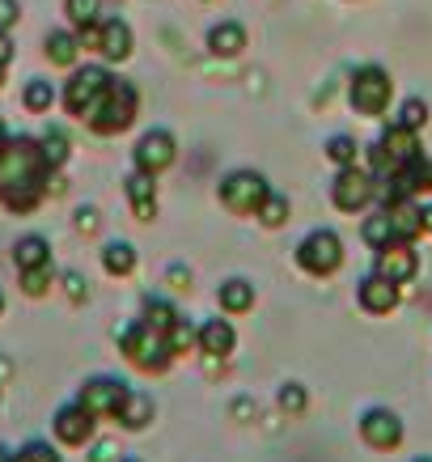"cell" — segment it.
<instances>
[{
    "label": "cell",
    "instance_id": "cell-20",
    "mask_svg": "<svg viewBox=\"0 0 432 462\" xmlns=\"http://www.w3.org/2000/svg\"><path fill=\"white\" fill-rule=\"evenodd\" d=\"M14 263L26 272V267H39V263H51V246L42 234H26V238L14 242Z\"/></svg>",
    "mask_w": 432,
    "mask_h": 462
},
{
    "label": "cell",
    "instance_id": "cell-7",
    "mask_svg": "<svg viewBox=\"0 0 432 462\" xmlns=\"http://www.w3.org/2000/svg\"><path fill=\"white\" fill-rule=\"evenodd\" d=\"M377 196V179L356 166H339V179L331 187V204L339 212H361L369 208V199Z\"/></svg>",
    "mask_w": 432,
    "mask_h": 462
},
{
    "label": "cell",
    "instance_id": "cell-21",
    "mask_svg": "<svg viewBox=\"0 0 432 462\" xmlns=\"http://www.w3.org/2000/svg\"><path fill=\"white\" fill-rule=\"evenodd\" d=\"M149 416H153V399H149V394L127 391V399H124V407H119V416H115V420L124 424V429H144Z\"/></svg>",
    "mask_w": 432,
    "mask_h": 462
},
{
    "label": "cell",
    "instance_id": "cell-8",
    "mask_svg": "<svg viewBox=\"0 0 432 462\" xmlns=\"http://www.w3.org/2000/svg\"><path fill=\"white\" fill-rule=\"evenodd\" d=\"M369 157H373V170H399V166H407L411 157H419L416 132H411V127L391 124L386 132H381V141L369 149Z\"/></svg>",
    "mask_w": 432,
    "mask_h": 462
},
{
    "label": "cell",
    "instance_id": "cell-22",
    "mask_svg": "<svg viewBox=\"0 0 432 462\" xmlns=\"http://www.w3.org/2000/svg\"><path fill=\"white\" fill-rule=\"evenodd\" d=\"M216 297H221V310H225V314H246V310L254 306L251 281H225Z\"/></svg>",
    "mask_w": 432,
    "mask_h": 462
},
{
    "label": "cell",
    "instance_id": "cell-3",
    "mask_svg": "<svg viewBox=\"0 0 432 462\" xmlns=\"http://www.w3.org/2000/svg\"><path fill=\"white\" fill-rule=\"evenodd\" d=\"M119 348H124V356L136 369H149V374H161L170 365V344H166V336L161 331H153L144 319H136L132 327H124V336H119Z\"/></svg>",
    "mask_w": 432,
    "mask_h": 462
},
{
    "label": "cell",
    "instance_id": "cell-30",
    "mask_svg": "<svg viewBox=\"0 0 432 462\" xmlns=\"http://www.w3.org/2000/svg\"><path fill=\"white\" fill-rule=\"evenodd\" d=\"M47 289H51V263H39L22 272V293L26 297H42Z\"/></svg>",
    "mask_w": 432,
    "mask_h": 462
},
{
    "label": "cell",
    "instance_id": "cell-37",
    "mask_svg": "<svg viewBox=\"0 0 432 462\" xmlns=\"http://www.w3.org/2000/svg\"><path fill=\"white\" fill-rule=\"evenodd\" d=\"M191 339H196V331H191V322L182 319L179 314V322H174V327H170L166 331V344H170V352H182L187 348V344H191Z\"/></svg>",
    "mask_w": 432,
    "mask_h": 462
},
{
    "label": "cell",
    "instance_id": "cell-36",
    "mask_svg": "<svg viewBox=\"0 0 432 462\" xmlns=\"http://www.w3.org/2000/svg\"><path fill=\"white\" fill-rule=\"evenodd\" d=\"M153 196H157L153 174H144V170H140V174H132V179H127V199H132V204H140V199H153Z\"/></svg>",
    "mask_w": 432,
    "mask_h": 462
},
{
    "label": "cell",
    "instance_id": "cell-42",
    "mask_svg": "<svg viewBox=\"0 0 432 462\" xmlns=\"http://www.w3.org/2000/svg\"><path fill=\"white\" fill-rule=\"evenodd\" d=\"M17 17H22L17 14V0H0V30H9Z\"/></svg>",
    "mask_w": 432,
    "mask_h": 462
},
{
    "label": "cell",
    "instance_id": "cell-15",
    "mask_svg": "<svg viewBox=\"0 0 432 462\" xmlns=\"http://www.w3.org/2000/svg\"><path fill=\"white\" fill-rule=\"evenodd\" d=\"M356 301H361L364 314H391L399 306V284L386 281V276H364L361 289H356Z\"/></svg>",
    "mask_w": 432,
    "mask_h": 462
},
{
    "label": "cell",
    "instance_id": "cell-41",
    "mask_svg": "<svg viewBox=\"0 0 432 462\" xmlns=\"http://www.w3.org/2000/svg\"><path fill=\"white\" fill-rule=\"evenodd\" d=\"M166 281L174 284V289H187V284H191V272H187L182 263H170L166 267Z\"/></svg>",
    "mask_w": 432,
    "mask_h": 462
},
{
    "label": "cell",
    "instance_id": "cell-11",
    "mask_svg": "<svg viewBox=\"0 0 432 462\" xmlns=\"http://www.w3.org/2000/svg\"><path fill=\"white\" fill-rule=\"evenodd\" d=\"M361 441L373 449H399L403 446V420L391 407H369L361 416Z\"/></svg>",
    "mask_w": 432,
    "mask_h": 462
},
{
    "label": "cell",
    "instance_id": "cell-31",
    "mask_svg": "<svg viewBox=\"0 0 432 462\" xmlns=\"http://www.w3.org/2000/svg\"><path fill=\"white\" fill-rule=\"evenodd\" d=\"M9 462H64V458H60L56 446H47V441H26Z\"/></svg>",
    "mask_w": 432,
    "mask_h": 462
},
{
    "label": "cell",
    "instance_id": "cell-52",
    "mask_svg": "<svg viewBox=\"0 0 432 462\" xmlns=\"http://www.w3.org/2000/svg\"><path fill=\"white\" fill-rule=\"evenodd\" d=\"M416 462H432V458H416Z\"/></svg>",
    "mask_w": 432,
    "mask_h": 462
},
{
    "label": "cell",
    "instance_id": "cell-40",
    "mask_svg": "<svg viewBox=\"0 0 432 462\" xmlns=\"http://www.w3.org/2000/svg\"><path fill=\"white\" fill-rule=\"evenodd\" d=\"M115 454H119V446H115V441H94L89 462H115Z\"/></svg>",
    "mask_w": 432,
    "mask_h": 462
},
{
    "label": "cell",
    "instance_id": "cell-48",
    "mask_svg": "<svg viewBox=\"0 0 432 462\" xmlns=\"http://www.w3.org/2000/svg\"><path fill=\"white\" fill-rule=\"evenodd\" d=\"M0 314H5V297H0Z\"/></svg>",
    "mask_w": 432,
    "mask_h": 462
},
{
    "label": "cell",
    "instance_id": "cell-24",
    "mask_svg": "<svg viewBox=\"0 0 432 462\" xmlns=\"http://www.w3.org/2000/svg\"><path fill=\"white\" fill-rule=\"evenodd\" d=\"M102 267H106L111 276L136 272V246H127V242H106V246H102Z\"/></svg>",
    "mask_w": 432,
    "mask_h": 462
},
{
    "label": "cell",
    "instance_id": "cell-25",
    "mask_svg": "<svg viewBox=\"0 0 432 462\" xmlns=\"http://www.w3.org/2000/svg\"><path fill=\"white\" fill-rule=\"evenodd\" d=\"M77 51H81V39H77V34H69V30H56V34H47V60H51V64L69 69L72 60H77Z\"/></svg>",
    "mask_w": 432,
    "mask_h": 462
},
{
    "label": "cell",
    "instance_id": "cell-35",
    "mask_svg": "<svg viewBox=\"0 0 432 462\" xmlns=\"http://www.w3.org/2000/svg\"><path fill=\"white\" fill-rule=\"evenodd\" d=\"M280 407H284L289 416H297V411H306V407H309L306 386H297V382H289V386L280 391Z\"/></svg>",
    "mask_w": 432,
    "mask_h": 462
},
{
    "label": "cell",
    "instance_id": "cell-4",
    "mask_svg": "<svg viewBox=\"0 0 432 462\" xmlns=\"http://www.w3.org/2000/svg\"><path fill=\"white\" fill-rule=\"evenodd\" d=\"M391 94H394V81L386 69H377V64H364V69H356V77H352V111L356 115H381L386 106H391Z\"/></svg>",
    "mask_w": 432,
    "mask_h": 462
},
{
    "label": "cell",
    "instance_id": "cell-51",
    "mask_svg": "<svg viewBox=\"0 0 432 462\" xmlns=\"http://www.w3.org/2000/svg\"><path fill=\"white\" fill-rule=\"evenodd\" d=\"M119 462H140V458H119Z\"/></svg>",
    "mask_w": 432,
    "mask_h": 462
},
{
    "label": "cell",
    "instance_id": "cell-5",
    "mask_svg": "<svg viewBox=\"0 0 432 462\" xmlns=\"http://www.w3.org/2000/svg\"><path fill=\"white\" fill-rule=\"evenodd\" d=\"M267 179L259 170H229L221 179V204L237 217H246V212H259V204L267 199Z\"/></svg>",
    "mask_w": 432,
    "mask_h": 462
},
{
    "label": "cell",
    "instance_id": "cell-28",
    "mask_svg": "<svg viewBox=\"0 0 432 462\" xmlns=\"http://www.w3.org/2000/svg\"><path fill=\"white\" fill-rule=\"evenodd\" d=\"M259 221H263L267 229L284 225V221H289V199L280 196V191H267V199L259 204Z\"/></svg>",
    "mask_w": 432,
    "mask_h": 462
},
{
    "label": "cell",
    "instance_id": "cell-34",
    "mask_svg": "<svg viewBox=\"0 0 432 462\" xmlns=\"http://www.w3.org/2000/svg\"><path fill=\"white\" fill-rule=\"evenodd\" d=\"M102 14V0H69V17L77 26H94Z\"/></svg>",
    "mask_w": 432,
    "mask_h": 462
},
{
    "label": "cell",
    "instance_id": "cell-38",
    "mask_svg": "<svg viewBox=\"0 0 432 462\" xmlns=\"http://www.w3.org/2000/svg\"><path fill=\"white\" fill-rule=\"evenodd\" d=\"M60 284H64V293H69L72 301H85V297H89V281H85L81 272H64V281Z\"/></svg>",
    "mask_w": 432,
    "mask_h": 462
},
{
    "label": "cell",
    "instance_id": "cell-13",
    "mask_svg": "<svg viewBox=\"0 0 432 462\" xmlns=\"http://www.w3.org/2000/svg\"><path fill=\"white\" fill-rule=\"evenodd\" d=\"M174 153H179L174 136L161 132V127H153V132H144L140 144H136V170H144V174H161V170L174 162Z\"/></svg>",
    "mask_w": 432,
    "mask_h": 462
},
{
    "label": "cell",
    "instance_id": "cell-32",
    "mask_svg": "<svg viewBox=\"0 0 432 462\" xmlns=\"http://www.w3.org/2000/svg\"><path fill=\"white\" fill-rule=\"evenodd\" d=\"M326 157L335 166H356V141L352 136H331L326 141Z\"/></svg>",
    "mask_w": 432,
    "mask_h": 462
},
{
    "label": "cell",
    "instance_id": "cell-29",
    "mask_svg": "<svg viewBox=\"0 0 432 462\" xmlns=\"http://www.w3.org/2000/svg\"><path fill=\"white\" fill-rule=\"evenodd\" d=\"M394 124L419 132V127L428 124V102H424V98H407L403 106H399V115H394Z\"/></svg>",
    "mask_w": 432,
    "mask_h": 462
},
{
    "label": "cell",
    "instance_id": "cell-12",
    "mask_svg": "<svg viewBox=\"0 0 432 462\" xmlns=\"http://www.w3.org/2000/svg\"><path fill=\"white\" fill-rule=\"evenodd\" d=\"M94 416H89V407L77 399V403H64L56 411V420H51V429H56V441H64V446H85L89 437H94Z\"/></svg>",
    "mask_w": 432,
    "mask_h": 462
},
{
    "label": "cell",
    "instance_id": "cell-16",
    "mask_svg": "<svg viewBox=\"0 0 432 462\" xmlns=\"http://www.w3.org/2000/svg\"><path fill=\"white\" fill-rule=\"evenodd\" d=\"M196 344H199V352H208V356H229V352H234V344H237L234 322H229V319H208L196 331Z\"/></svg>",
    "mask_w": 432,
    "mask_h": 462
},
{
    "label": "cell",
    "instance_id": "cell-9",
    "mask_svg": "<svg viewBox=\"0 0 432 462\" xmlns=\"http://www.w3.org/2000/svg\"><path fill=\"white\" fill-rule=\"evenodd\" d=\"M106 85H111V72H102L98 64H85V69H77L72 81L64 85V106H69L72 115H89Z\"/></svg>",
    "mask_w": 432,
    "mask_h": 462
},
{
    "label": "cell",
    "instance_id": "cell-47",
    "mask_svg": "<svg viewBox=\"0 0 432 462\" xmlns=\"http://www.w3.org/2000/svg\"><path fill=\"white\" fill-rule=\"evenodd\" d=\"M9 458H14V454H9V449H5V446H0V462H9Z\"/></svg>",
    "mask_w": 432,
    "mask_h": 462
},
{
    "label": "cell",
    "instance_id": "cell-23",
    "mask_svg": "<svg viewBox=\"0 0 432 462\" xmlns=\"http://www.w3.org/2000/svg\"><path fill=\"white\" fill-rule=\"evenodd\" d=\"M361 238L369 242L373 251H381V246H391V242H399V238H394L391 212L381 208V212H373V217H364V225H361Z\"/></svg>",
    "mask_w": 432,
    "mask_h": 462
},
{
    "label": "cell",
    "instance_id": "cell-33",
    "mask_svg": "<svg viewBox=\"0 0 432 462\" xmlns=\"http://www.w3.org/2000/svg\"><path fill=\"white\" fill-rule=\"evenodd\" d=\"M22 102H26V106H30V111H34V115H42V111H47V106H51V85H47V81H39V77H34V81L26 85V94H22Z\"/></svg>",
    "mask_w": 432,
    "mask_h": 462
},
{
    "label": "cell",
    "instance_id": "cell-26",
    "mask_svg": "<svg viewBox=\"0 0 432 462\" xmlns=\"http://www.w3.org/2000/svg\"><path fill=\"white\" fill-rule=\"evenodd\" d=\"M39 149H42V162H47V170H60L64 166V162H69V136H64V132H60V127H51V132H47V136H42L39 141Z\"/></svg>",
    "mask_w": 432,
    "mask_h": 462
},
{
    "label": "cell",
    "instance_id": "cell-19",
    "mask_svg": "<svg viewBox=\"0 0 432 462\" xmlns=\"http://www.w3.org/2000/svg\"><path fill=\"white\" fill-rule=\"evenodd\" d=\"M208 47H212V56H221V60L242 56V47H246V30L237 26V22H221V26L208 34Z\"/></svg>",
    "mask_w": 432,
    "mask_h": 462
},
{
    "label": "cell",
    "instance_id": "cell-45",
    "mask_svg": "<svg viewBox=\"0 0 432 462\" xmlns=\"http://www.w3.org/2000/svg\"><path fill=\"white\" fill-rule=\"evenodd\" d=\"M419 221H424V234H432V204L428 208H419Z\"/></svg>",
    "mask_w": 432,
    "mask_h": 462
},
{
    "label": "cell",
    "instance_id": "cell-6",
    "mask_svg": "<svg viewBox=\"0 0 432 462\" xmlns=\"http://www.w3.org/2000/svg\"><path fill=\"white\" fill-rule=\"evenodd\" d=\"M297 263L309 276H331L344 267V238L331 234V229H314L301 246H297Z\"/></svg>",
    "mask_w": 432,
    "mask_h": 462
},
{
    "label": "cell",
    "instance_id": "cell-44",
    "mask_svg": "<svg viewBox=\"0 0 432 462\" xmlns=\"http://www.w3.org/2000/svg\"><path fill=\"white\" fill-rule=\"evenodd\" d=\"M136 217H140V221H153V217H157V199H140Z\"/></svg>",
    "mask_w": 432,
    "mask_h": 462
},
{
    "label": "cell",
    "instance_id": "cell-2",
    "mask_svg": "<svg viewBox=\"0 0 432 462\" xmlns=\"http://www.w3.org/2000/svg\"><path fill=\"white\" fill-rule=\"evenodd\" d=\"M136 111H140L136 85L124 81V77H111V85L102 89V98L94 102V111L85 115V119H89V127H94L98 136H119L124 127H132Z\"/></svg>",
    "mask_w": 432,
    "mask_h": 462
},
{
    "label": "cell",
    "instance_id": "cell-18",
    "mask_svg": "<svg viewBox=\"0 0 432 462\" xmlns=\"http://www.w3.org/2000/svg\"><path fill=\"white\" fill-rule=\"evenodd\" d=\"M391 212V225H394V238L399 242H416L424 234V221H419V204L416 199H399V204H386Z\"/></svg>",
    "mask_w": 432,
    "mask_h": 462
},
{
    "label": "cell",
    "instance_id": "cell-1",
    "mask_svg": "<svg viewBox=\"0 0 432 462\" xmlns=\"http://www.w3.org/2000/svg\"><path fill=\"white\" fill-rule=\"evenodd\" d=\"M47 162H42V149L26 136H0V204L14 212H30L39 208L42 196H47Z\"/></svg>",
    "mask_w": 432,
    "mask_h": 462
},
{
    "label": "cell",
    "instance_id": "cell-10",
    "mask_svg": "<svg viewBox=\"0 0 432 462\" xmlns=\"http://www.w3.org/2000/svg\"><path fill=\"white\" fill-rule=\"evenodd\" d=\"M124 399H127V386L119 378H111V374L89 378L81 386V403L89 407V416H94V420H115V416H119V407H124Z\"/></svg>",
    "mask_w": 432,
    "mask_h": 462
},
{
    "label": "cell",
    "instance_id": "cell-50",
    "mask_svg": "<svg viewBox=\"0 0 432 462\" xmlns=\"http://www.w3.org/2000/svg\"><path fill=\"white\" fill-rule=\"evenodd\" d=\"M428 187H432V166H428Z\"/></svg>",
    "mask_w": 432,
    "mask_h": 462
},
{
    "label": "cell",
    "instance_id": "cell-43",
    "mask_svg": "<svg viewBox=\"0 0 432 462\" xmlns=\"http://www.w3.org/2000/svg\"><path fill=\"white\" fill-rule=\"evenodd\" d=\"M14 60V42H9V30H0V69H9Z\"/></svg>",
    "mask_w": 432,
    "mask_h": 462
},
{
    "label": "cell",
    "instance_id": "cell-14",
    "mask_svg": "<svg viewBox=\"0 0 432 462\" xmlns=\"http://www.w3.org/2000/svg\"><path fill=\"white\" fill-rule=\"evenodd\" d=\"M373 272L377 276H386V281H394V284H407L419 272V254L411 251V242H391V246L377 251Z\"/></svg>",
    "mask_w": 432,
    "mask_h": 462
},
{
    "label": "cell",
    "instance_id": "cell-46",
    "mask_svg": "<svg viewBox=\"0 0 432 462\" xmlns=\"http://www.w3.org/2000/svg\"><path fill=\"white\" fill-rule=\"evenodd\" d=\"M9 374H14V365H9V361H5V356H0V382L9 378Z\"/></svg>",
    "mask_w": 432,
    "mask_h": 462
},
{
    "label": "cell",
    "instance_id": "cell-17",
    "mask_svg": "<svg viewBox=\"0 0 432 462\" xmlns=\"http://www.w3.org/2000/svg\"><path fill=\"white\" fill-rule=\"evenodd\" d=\"M98 51H102V60H111V64H124V60L132 56V30H127V22H119V17L102 22Z\"/></svg>",
    "mask_w": 432,
    "mask_h": 462
},
{
    "label": "cell",
    "instance_id": "cell-49",
    "mask_svg": "<svg viewBox=\"0 0 432 462\" xmlns=\"http://www.w3.org/2000/svg\"><path fill=\"white\" fill-rule=\"evenodd\" d=\"M0 136H5V119H0Z\"/></svg>",
    "mask_w": 432,
    "mask_h": 462
},
{
    "label": "cell",
    "instance_id": "cell-27",
    "mask_svg": "<svg viewBox=\"0 0 432 462\" xmlns=\"http://www.w3.org/2000/svg\"><path fill=\"white\" fill-rule=\"evenodd\" d=\"M144 322H149L153 331H161V336H166L170 327L179 322V310L170 306V301H161V297H149V301H144Z\"/></svg>",
    "mask_w": 432,
    "mask_h": 462
},
{
    "label": "cell",
    "instance_id": "cell-39",
    "mask_svg": "<svg viewBox=\"0 0 432 462\" xmlns=\"http://www.w3.org/2000/svg\"><path fill=\"white\" fill-rule=\"evenodd\" d=\"M72 221H77V229H81V234H98L102 217H98V208H89V204H85V208H77V217H72Z\"/></svg>",
    "mask_w": 432,
    "mask_h": 462
}]
</instances>
